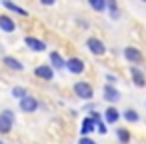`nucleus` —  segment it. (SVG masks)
<instances>
[{"mask_svg":"<svg viewBox=\"0 0 146 144\" xmlns=\"http://www.w3.org/2000/svg\"><path fill=\"white\" fill-rule=\"evenodd\" d=\"M104 78H106V82H108V84H116V82H118V76H116V74H110V72H108Z\"/></svg>","mask_w":146,"mask_h":144,"instance_id":"obj_24","label":"nucleus"},{"mask_svg":"<svg viewBox=\"0 0 146 144\" xmlns=\"http://www.w3.org/2000/svg\"><path fill=\"white\" fill-rule=\"evenodd\" d=\"M48 60H50V66H52L54 70H64V68H66V60L62 58V54H60L58 50H52V52L48 54Z\"/></svg>","mask_w":146,"mask_h":144,"instance_id":"obj_11","label":"nucleus"},{"mask_svg":"<svg viewBox=\"0 0 146 144\" xmlns=\"http://www.w3.org/2000/svg\"><path fill=\"white\" fill-rule=\"evenodd\" d=\"M2 114H4V116H8L10 120H16V114H14V110H10V108H4V110H2Z\"/></svg>","mask_w":146,"mask_h":144,"instance_id":"obj_25","label":"nucleus"},{"mask_svg":"<svg viewBox=\"0 0 146 144\" xmlns=\"http://www.w3.org/2000/svg\"><path fill=\"white\" fill-rule=\"evenodd\" d=\"M0 4H2L6 10H10V12H14V14L22 16V18H26V16H28V12H26L24 8H20L16 2H12V0H0Z\"/></svg>","mask_w":146,"mask_h":144,"instance_id":"obj_15","label":"nucleus"},{"mask_svg":"<svg viewBox=\"0 0 146 144\" xmlns=\"http://www.w3.org/2000/svg\"><path fill=\"white\" fill-rule=\"evenodd\" d=\"M120 116H122V114H120V110H118L114 104H110V106L104 110V122H106V124H116V122L120 120Z\"/></svg>","mask_w":146,"mask_h":144,"instance_id":"obj_13","label":"nucleus"},{"mask_svg":"<svg viewBox=\"0 0 146 144\" xmlns=\"http://www.w3.org/2000/svg\"><path fill=\"white\" fill-rule=\"evenodd\" d=\"M10 94H12V98H14V100H20L24 94H28V90H26L24 86H14V88L10 90Z\"/></svg>","mask_w":146,"mask_h":144,"instance_id":"obj_21","label":"nucleus"},{"mask_svg":"<svg viewBox=\"0 0 146 144\" xmlns=\"http://www.w3.org/2000/svg\"><path fill=\"white\" fill-rule=\"evenodd\" d=\"M16 30V22L12 16H8L6 12L0 14V32H6V34H12Z\"/></svg>","mask_w":146,"mask_h":144,"instance_id":"obj_10","label":"nucleus"},{"mask_svg":"<svg viewBox=\"0 0 146 144\" xmlns=\"http://www.w3.org/2000/svg\"><path fill=\"white\" fill-rule=\"evenodd\" d=\"M24 44H26V48L32 50V52H44V50H46V42L40 40V38H36V36H30V34L24 38Z\"/></svg>","mask_w":146,"mask_h":144,"instance_id":"obj_9","label":"nucleus"},{"mask_svg":"<svg viewBox=\"0 0 146 144\" xmlns=\"http://www.w3.org/2000/svg\"><path fill=\"white\" fill-rule=\"evenodd\" d=\"M88 6L94 12H104L106 10V0H88Z\"/></svg>","mask_w":146,"mask_h":144,"instance_id":"obj_20","label":"nucleus"},{"mask_svg":"<svg viewBox=\"0 0 146 144\" xmlns=\"http://www.w3.org/2000/svg\"><path fill=\"white\" fill-rule=\"evenodd\" d=\"M140 2H142V4H146V0H140Z\"/></svg>","mask_w":146,"mask_h":144,"instance_id":"obj_28","label":"nucleus"},{"mask_svg":"<svg viewBox=\"0 0 146 144\" xmlns=\"http://www.w3.org/2000/svg\"><path fill=\"white\" fill-rule=\"evenodd\" d=\"M72 90H74V94H76L80 100H92V98H94V88H92V84L86 82V80H78V82L72 86Z\"/></svg>","mask_w":146,"mask_h":144,"instance_id":"obj_1","label":"nucleus"},{"mask_svg":"<svg viewBox=\"0 0 146 144\" xmlns=\"http://www.w3.org/2000/svg\"><path fill=\"white\" fill-rule=\"evenodd\" d=\"M122 118H124L128 124H136V122L140 120V114H138L134 108H126V110L122 112Z\"/></svg>","mask_w":146,"mask_h":144,"instance_id":"obj_17","label":"nucleus"},{"mask_svg":"<svg viewBox=\"0 0 146 144\" xmlns=\"http://www.w3.org/2000/svg\"><path fill=\"white\" fill-rule=\"evenodd\" d=\"M96 132H98V134H102V136H104V134H108V124H106V122H102V120H98V122H96Z\"/></svg>","mask_w":146,"mask_h":144,"instance_id":"obj_22","label":"nucleus"},{"mask_svg":"<svg viewBox=\"0 0 146 144\" xmlns=\"http://www.w3.org/2000/svg\"><path fill=\"white\" fill-rule=\"evenodd\" d=\"M86 48L94 54V56H104L106 54V44L100 40V38H96V36H90L88 40H86Z\"/></svg>","mask_w":146,"mask_h":144,"instance_id":"obj_3","label":"nucleus"},{"mask_svg":"<svg viewBox=\"0 0 146 144\" xmlns=\"http://www.w3.org/2000/svg\"><path fill=\"white\" fill-rule=\"evenodd\" d=\"M0 144H4V142H2V140H0Z\"/></svg>","mask_w":146,"mask_h":144,"instance_id":"obj_29","label":"nucleus"},{"mask_svg":"<svg viewBox=\"0 0 146 144\" xmlns=\"http://www.w3.org/2000/svg\"><path fill=\"white\" fill-rule=\"evenodd\" d=\"M14 126V120H10L8 116H4L2 112H0V134H8Z\"/></svg>","mask_w":146,"mask_h":144,"instance_id":"obj_16","label":"nucleus"},{"mask_svg":"<svg viewBox=\"0 0 146 144\" xmlns=\"http://www.w3.org/2000/svg\"><path fill=\"white\" fill-rule=\"evenodd\" d=\"M78 144H98V142L92 140L90 136H80V138H78Z\"/></svg>","mask_w":146,"mask_h":144,"instance_id":"obj_23","label":"nucleus"},{"mask_svg":"<svg viewBox=\"0 0 146 144\" xmlns=\"http://www.w3.org/2000/svg\"><path fill=\"white\" fill-rule=\"evenodd\" d=\"M34 76L40 78V80L50 82V80H54V68H52L50 64H40V66L34 68Z\"/></svg>","mask_w":146,"mask_h":144,"instance_id":"obj_8","label":"nucleus"},{"mask_svg":"<svg viewBox=\"0 0 146 144\" xmlns=\"http://www.w3.org/2000/svg\"><path fill=\"white\" fill-rule=\"evenodd\" d=\"M2 64H4L8 70H14V72H22V70H24V64H22L18 58H14V56H2Z\"/></svg>","mask_w":146,"mask_h":144,"instance_id":"obj_14","label":"nucleus"},{"mask_svg":"<svg viewBox=\"0 0 146 144\" xmlns=\"http://www.w3.org/2000/svg\"><path fill=\"white\" fill-rule=\"evenodd\" d=\"M38 2H40L42 6H54V4H56V0H38Z\"/></svg>","mask_w":146,"mask_h":144,"instance_id":"obj_26","label":"nucleus"},{"mask_svg":"<svg viewBox=\"0 0 146 144\" xmlns=\"http://www.w3.org/2000/svg\"><path fill=\"white\" fill-rule=\"evenodd\" d=\"M90 116L94 118V122H98V120H102V114H100V112H96V110H94V112H92Z\"/></svg>","mask_w":146,"mask_h":144,"instance_id":"obj_27","label":"nucleus"},{"mask_svg":"<svg viewBox=\"0 0 146 144\" xmlns=\"http://www.w3.org/2000/svg\"><path fill=\"white\" fill-rule=\"evenodd\" d=\"M92 132H96V122H94V118H92V116L82 118V122H80V136H90Z\"/></svg>","mask_w":146,"mask_h":144,"instance_id":"obj_12","label":"nucleus"},{"mask_svg":"<svg viewBox=\"0 0 146 144\" xmlns=\"http://www.w3.org/2000/svg\"><path fill=\"white\" fill-rule=\"evenodd\" d=\"M66 70L72 72V74H82V72L86 70V62H84L82 58H78V56L68 58V60H66Z\"/></svg>","mask_w":146,"mask_h":144,"instance_id":"obj_7","label":"nucleus"},{"mask_svg":"<svg viewBox=\"0 0 146 144\" xmlns=\"http://www.w3.org/2000/svg\"><path fill=\"white\" fill-rule=\"evenodd\" d=\"M130 76H132V84H134V86H138V88H144V86H146V72H144L140 66L132 64V66H130Z\"/></svg>","mask_w":146,"mask_h":144,"instance_id":"obj_6","label":"nucleus"},{"mask_svg":"<svg viewBox=\"0 0 146 144\" xmlns=\"http://www.w3.org/2000/svg\"><path fill=\"white\" fill-rule=\"evenodd\" d=\"M116 138H118V142H120V144H130L132 134H130V130H128V128H118V130H116Z\"/></svg>","mask_w":146,"mask_h":144,"instance_id":"obj_18","label":"nucleus"},{"mask_svg":"<svg viewBox=\"0 0 146 144\" xmlns=\"http://www.w3.org/2000/svg\"><path fill=\"white\" fill-rule=\"evenodd\" d=\"M38 106H40V104H38V98L32 96L30 92L24 94V96L18 100V108H20V112H24V114H32V112H36Z\"/></svg>","mask_w":146,"mask_h":144,"instance_id":"obj_2","label":"nucleus"},{"mask_svg":"<svg viewBox=\"0 0 146 144\" xmlns=\"http://www.w3.org/2000/svg\"><path fill=\"white\" fill-rule=\"evenodd\" d=\"M122 54H124V58L128 60V64H142V60H144V54L140 52V48H136V46H126L124 50H122Z\"/></svg>","mask_w":146,"mask_h":144,"instance_id":"obj_4","label":"nucleus"},{"mask_svg":"<svg viewBox=\"0 0 146 144\" xmlns=\"http://www.w3.org/2000/svg\"><path fill=\"white\" fill-rule=\"evenodd\" d=\"M106 8H108L112 20H118L120 18V10H118V2H116V0H106Z\"/></svg>","mask_w":146,"mask_h":144,"instance_id":"obj_19","label":"nucleus"},{"mask_svg":"<svg viewBox=\"0 0 146 144\" xmlns=\"http://www.w3.org/2000/svg\"><path fill=\"white\" fill-rule=\"evenodd\" d=\"M102 94H104L102 98H104L108 104H116V102L122 98V94H120V90L116 88V84H108V82L104 84V88H102Z\"/></svg>","mask_w":146,"mask_h":144,"instance_id":"obj_5","label":"nucleus"}]
</instances>
